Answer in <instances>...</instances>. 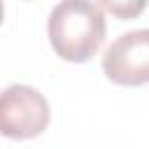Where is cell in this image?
Segmentation results:
<instances>
[{
	"label": "cell",
	"instance_id": "obj_1",
	"mask_svg": "<svg viewBox=\"0 0 149 149\" xmlns=\"http://www.w3.org/2000/svg\"><path fill=\"white\" fill-rule=\"evenodd\" d=\"M51 49L68 63H86L105 42V14L93 0H61L47 21Z\"/></svg>",
	"mask_w": 149,
	"mask_h": 149
},
{
	"label": "cell",
	"instance_id": "obj_2",
	"mask_svg": "<svg viewBox=\"0 0 149 149\" xmlns=\"http://www.w3.org/2000/svg\"><path fill=\"white\" fill-rule=\"evenodd\" d=\"M49 119V102L37 88L12 84L0 91V135L9 140H30L47 130Z\"/></svg>",
	"mask_w": 149,
	"mask_h": 149
},
{
	"label": "cell",
	"instance_id": "obj_3",
	"mask_svg": "<svg viewBox=\"0 0 149 149\" xmlns=\"http://www.w3.org/2000/svg\"><path fill=\"white\" fill-rule=\"evenodd\" d=\"M102 72L112 84L119 86L149 84V28L116 37L105 49Z\"/></svg>",
	"mask_w": 149,
	"mask_h": 149
},
{
	"label": "cell",
	"instance_id": "obj_4",
	"mask_svg": "<svg viewBox=\"0 0 149 149\" xmlns=\"http://www.w3.org/2000/svg\"><path fill=\"white\" fill-rule=\"evenodd\" d=\"M107 14H112L114 19H119V21H130V19H137L142 12H144V7H147V2L149 0H95Z\"/></svg>",
	"mask_w": 149,
	"mask_h": 149
},
{
	"label": "cell",
	"instance_id": "obj_5",
	"mask_svg": "<svg viewBox=\"0 0 149 149\" xmlns=\"http://www.w3.org/2000/svg\"><path fill=\"white\" fill-rule=\"evenodd\" d=\"M2 16H5V5H2V0H0V23H2Z\"/></svg>",
	"mask_w": 149,
	"mask_h": 149
}]
</instances>
